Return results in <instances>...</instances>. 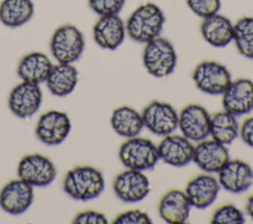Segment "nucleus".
I'll list each match as a JSON object with an SVG mask.
<instances>
[{"label": "nucleus", "mask_w": 253, "mask_h": 224, "mask_svg": "<svg viewBox=\"0 0 253 224\" xmlns=\"http://www.w3.org/2000/svg\"><path fill=\"white\" fill-rule=\"evenodd\" d=\"M111 125L116 133L126 138L137 136L144 126L141 113L126 106L114 110L111 115Z\"/></svg>", "instance_id": "24"}, {"label": "nucleus", "mask_w": 253, "mask_h": 224, "mask_svg": "<svg viewBox=\"0 0 253 224\" xmlns=\"http://www.w3.org/2000/svg\"><path fill=\"white\" fill-rule=\"evenodd\" d=\"M115 224H150L152 223L147 213L139 209L127 210L116 217Z\"/></svg>", "instance_id": "31"}, {"label": "nucleus", "mask_w": 253, "mask_h": 224, "mask_svg": "<svg viewBox=\"0 0 253 224\" xmlns=\"http://www.w3.org/2000/svg\"><path fill=\"white\" fill-rule=\"evenodd\" d=\"M74 224H107L106 216L95 210H86L79 212L72 220Z\"/></svg>", "instance_id": "32"}, {"label": "nucleus", "mask_w": 253, "mask_h": 224, "mask_svg": "<svg viewBox=\"0 0 253 224\" xmlns=\"http://www.w3.org/2000/svg\"><path fill=\"white\" fill-rule=\"evenodd\" d=\"M52 63L42 52L34 51L24 55L17 67L18 76L22 81L40 84L44 82L50 72Z\"/></svg>", "instance_id": "22"}, {"label": "nucleus", "mask_w": 253, "mask_h": 224, "mask_svg": "<svg viewBox=\"0 0 253 224\" xmlns=\"http://www.w3.org/2000/svg\"><path fill=\"white\" fill-rule=\"evenodd\" d=\"M239 133L236 116L227 111L215 112L211 116L210 135L215 141L227 145L234 141Z\"/></svg>", "instance_id": "26"}, {"label": "nucleus", "mask_w": 253, "mask_h": 224, "mask_svg": "<svg viewBox=\"0 0 253 224\" xmlns=\"http://www.w3.org/2000/svg\"><path fill=\"white\" fill-rule=\"evenodd\" d=\"M33 200V186L22 179L11 180L0 190V207L13 215L27 211Z\"/></svg>", "instance_id": "13"}, {"label": "nucleus", "mask_w": 253, "mask_h": 224, "mask_svg": "<svg viewBox=\"0 0 253 224\" xmlns=\"http://www.w3.org/2000/svg\"><path fill=\"white\" fill-rule=\"evenodd\" d=\"M113 188L122 201L134 203L146 197L150 186L148 178L142 171L127 169L116 177Z\"/></svg>", "instance_id": "10"}, {"label": "nucleus", "mask_w": 253, "mask_h": 224, "mask_svg": "<svg viewBox=\"0 0 253 224\" xmlns=\"http://www.w3.org/2000/svg\"><path fill=\"white\" fill-rule=\"evenodd\" d=\"M211 115L207 110L196 104L185 107L178 115V127L191 141L199 142L210 135Z\"/></svg>", "instance_id": "12"}, {"label": "nucleus", "mask_w": 253, "mask_h": 224, "mask_svg": "<svg viewBox=\"0 0 253 224\" xmlns=\"http://www.w3.org/2000/svg\"><path fill=\"white\" fill-rule=\"evenodd\" d=\"M178 113L167 103L153 101L148 104L141 112L143 125L157 135H168L178 127Z\"/></svg>", "instance_id": "8"}, {"label": "nucleus", "mask_w": 253, "mask_h": 224, "mask_svg": "<svg viewBox=\"0 0 253 224\" xmlns=\"http://www.w3.org/2000/svg\"><path fill=\"white\" fill-rule=\"evenodd\" d=\"M239 134L244 143L253 147V116L244 119L239 128Z\"/></svg>", "instance_id": "33"}, {"label": "nucleus", "mask_w": 253, "mask_h": 224, "mask_svg": "<svg viewBox=\"0 0 253 224\" xmlns=\"http://www.w3.org/2000/svg\"><path fill=\"white\" fill-rule=\"evenodd\" d=\"M32 0H3L0 3V22L9 28H18L28 23L34 14Z\"/></svg>", "instance_id": "25"}, {"label": "nucleus", "mask_w": 253, "mask_h": 224, "mask_svg": "<svg viewBox=\"0 0 253 224\" xmlns=\"http://www.w3.org/2000/svg\"><path fill=\"white\" fill-rule=\"evenodd\" d=\"M18 177L33 187H47L56 177V168L45 156L29 154L18 164Z\"/></svg>", "instance_id": "7"}, {"label": "nucleus", "mask_w": 253, "mask_h": 224, "mask_svg": "<svg viewBox=\"0 0 253 224\" xmlns=\"http://www.w3.org/2000/svg\"><path fill=\"white\" fill-rule=\"evenodd\" d=\"M119 157L126 168L142 172L152 169L159 160L157 146L151 140L137 136L121 145Z\"/></svg>", "instance_id": "4"}, {"label": "nucleus", "mask_w": 253, "mask_h": 224, "mask_svg": "<svg viewBox=\"0 0 253 224\" xmlns=\"http://www.w3.org/2000/svg\"><path fill=\"white\" fill-rule=\"evenodd\" d=\"M126 0H88V5L99 16L119 15Z\"/></svg>", "instance_id": "29"}, {"label": "nucleus", "mask_w": 253, "mask_h": 224, "mask_svg": "<svg viewBox=\"0 0 253 224\" xmlns=\"http://www.w3.org/2000/svg\"><path fill=\"white\" fill-rule=\"evenodd\" d=\"M217 174L219 186L233 193L245 191L253 184V170L241 160H228Z\"/></svg>", "instance_id": "16"}, {"label": "nucleus", "mask_w": 253, "mask_h": 224, "mask_svg": "<svg viewBox=\"0 0 253 224\" xmlns=\"http://www.w3.org/2000/svg\"><path fill=\"white\" fill-rule=\"evenodd\" d=\"M244 221L243 213L232 204H224L217 208L211 219L212 224H241Z\"/></svg>", "instance_id": "28"}, {"label": "nucleus", "mask_w": 253, "mask_h": 224, "mask_svg": "<svg viewBox=\"0 0 253 224\" xmlns=\"http://www.w3.org/2000/svg\"><path fill=\"white\" fill-rule=\"evenodd\" d=\"M194 145L184 135L168 134L157 146L159 159L168 165L183 167L193 161Z\"/></svg>", "instance_id": "15"}, {"label": "nucleus", "mask_w": 253, "mask_h": 224, "mask_svg": "<svg viewBox=\"0 0 253 224\" xmlns=\"http://www.w3.org/2000/svg\"><path fill=\"white\" fill-rule=\"evenodd\" d=\"M71 130V122L66 112L51 110L42 113L37 123L36 135L46 145H57L65 140Z\"/></svg>", "instance_id": "9"}, {"label": "nucleus", "mask_w": 253, "mask_h": 224, "mask_svg": "<svg viewBox=\"0 0 253 224\" xmlns=\"http://www.w3.org/2000/svg\"><path fill=\"white\" fill-rule=\"evenodd\" d=\"M191 11L201 18H207L218 13L220 0H186Z\"/></svg>", "instance_id": "30"}, {"label": "nucleus", "mask_w": 253, "mask_h": 224, "mask_svg": "<svg viewBox=\"0 0 253 224\" xmlns=\"http://www.w3.org/2000/svg\"><path fill=\"white\" fill-rule=\"evenodd\" d=\"M191 204L185 191L170 189L159 202V215L167 223L178 224L187 221L190 214Z\"/></svg>", "instance_id": "21"}, {"label": "nucleus", "mask_w": 253, "mask_h": 224, "mask_svg": "<svg viewBox=\"0 0 253 224\" xmlns=\"http://www.w3.org/2000/svg\"><path fill=\"white\" fill-rule=\"evenodd\" d=\"M126 25L119 15L100 16L93 27V38L104 49L114 50L124 41Z\"/></svg>", "instance_id": "17"}, {"label": "nucleus", "mask_w": 253, "mask_h": 224, "mask_svg": "<svg viewBox=\"0 0 253 224\" xmlns=\"http://www.w3.org/2000/svg\"><path fill=\"white\" fill-rule=\"evenodd\" d=\"M229 160L225 145L214 139H203L194 147L193 161L207 173H217Z\"/></svg>", "instance_id": "18"}, {"label": "nucleus", "mask_w": 253, "mask_h": 224, "mask_svg": "<svg viewBox=\"0 0 253 224\" xmlns=\"http://www.w3.org/2000/svg\"><path fill=\"white\" fill-rule=\"evenodd\" d=\"M165 23L162 10L154 3L147 2L138 6L128 17L126 31L137 42L146 43L160 36Z\"/></svg>", "instance_id": "1"}, {"label": "nucleus", "mask_w": 253, "mask_h": 224, "mask_svg": "<svg viewBox=\"0 0 253 224\" xmlns=\"http://www.w3.org/2000/svg\"><path fill=\"white\" fill-rule=\"evenodd\" d=\"M142 61L150 75L163 78L174 71L177 64V54L169 40L157 37L145 43Z\"/></svg>", "instance_id": "3"}, {"label": "nucleus", "mask_w": 253, "mask_h": 224, "mask_svg": "<svg viewBox=\"0 0 253 224\" xmlns=\"http://www.w3.org/2000/svg\"><path fill=\"white\" fill-rule=\"evenodd\" d=\"M219 187V183L214 177L210 174H202L187 184L185 193L191 206L203 209L216 199Z\"/></svg>", "instance_id": "19"}, {"label": "nucleus", "mask_w": 253, "mask_h": 224, "mask_svg": "<svg viewBox=\"0 0 253 224\" xmlns=\"http://www.w3.org/2000/svg\"><path fill=\"white\" fill-rule=\"evenodd\" d=\"M222 106L235 116L249 113L253 110V81L246 78L231 81L222 93Z\"/></svg>", "instance_id": "14"}, {"label": "nucleus", "mask_w": 253, "mask_h": 224, "mask_svg": "<svg viewBox=\"0 0 253 224\" xmlns=\"http://www.w3.org/2000/svg\"><path fill=\"white\" fill-rule=\"evenodd\" d=\"M246 210H247L248 214L250 215V217L253 219V194L250 197H248V199H247Z\"/></svg>", "instance_id": "34"}, {"label": "nucleus", "mask_w": 253, "mask_h": 224, "mask_svg": "<svg viewBox=\"0 0 253 224\" xmlns=\"http://www.w3.org/2000/svg\"><path fill=\"white\" fill-rule=\"evenodd\" d=\"M201 33L205 40L211 45L224 47L233 40L234 25L228 18L216 13L204 18Z\"/></svg>", "instance_id": "20"}, {"label": "nucleus", "mask_w": 253, "mask_h": 224, "mask_svg": "<svg viewBox=\"0 0 253 224\" xmlns=\"http://www.w3.org/2000/svg\"><path fill=\"white\" fill-rule=\"evenodd\" d=\"M233 41L241 55L253 59V18L243 17L234 24Z\"/></svg>", "instance_id": "27"}, {"label": "nucleus", "mask_w": 253, "mask_h": 224, "mask_svg": "<svg viewBox=\"0 0 253 224\" xmlns=\"http://www.w3.org/2000/svg\"><path fill=\"white\" fill-rule=\"evenodd\" d=\"M78 81V71L72 63H57L52 65L45 80L49 92L57 97L70 94Z\"/></svg>", "instance_id": "23"}, {"label": "nucleus", "mask_w": 253, "mask_h": 224, "mask_svg": "<svg viewBox=\"0 0 253 224\" xmlns=\"http://www.w3.org/2000/svg\"><path fill=\"white\" fill-rule=\"evenodd\" d=\"M49 46L52 56L58 63H73L82 55L85 39L75 26L63 25L54 31Z\"/></svg>", "instance_id": "5"}, {"label": "nucleus", "mask_w": 253, "mask_h": 224, "mask_svg": "<svg viewBox=\"0 0 253 224\" xmlns=\"http://www.w3.org/2000/svg\"><path fill=\"white\" fill-rule=\"evenodd\" d=\"M42 94L39 84L22 81L12 89L8 106L16 116L26 118L38 112L42 104Z\"/></svg>", "instance_id": "11"}, {"label": "nucleus", "mask_w": 253, "mask_h": 224, "mask_svg": "<svg viewBox=\"0 0 253 224\" xmlns=\"http://www.w3.org/2000/svg\"><path fill=\"white\" fill-rule=\"evenodd\" d=\"M105 187L103 174L91 166L69 170L63 180V190L73 199L86 201L98 197Z\"/></svg>", "instance_id": "2"}, {"label": "nucleus", "mask_w": 253, "mask_h": 224, "mask_svg": "<svg viewBox=\"0 0 253 224\" xmlns=\"http://www.w3.org/2000/svg\"><path fill=\"white\" fill-rule=\"evenodd\" d=\"M193 80L199 90L209 95H222L232 81L227 68L212 60L199 63L194 70Z\"/></svg>", "instance_id": "6"}]
</instances>
